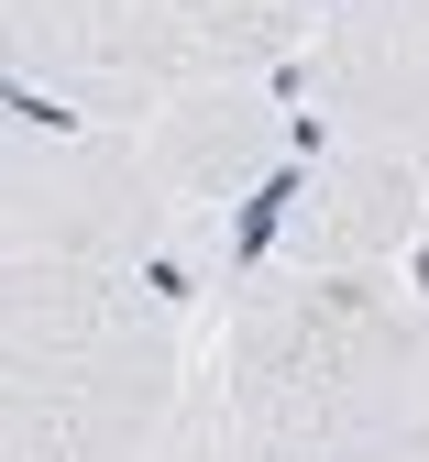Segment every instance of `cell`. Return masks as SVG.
<instances>
[{"instance_id":"3957f363","label":"cell","mask_w":429,"mask_h":462,"mask_svg":"<svg viewBox=\"0 0 429 462\" xmlns=\"http://www.w3.org/2000/svg\"><path fill=\"white\" fill-rule=\"evenodd\" d=\"M188 199L165 188L144 133L121 122H0V264H165L188 243Z\"/></svg>"},{"instance_id":"7a4b0ae2","label":"cell","mask_w":429,"mask_h":462,"mask_svg":"<svg viewBox=\"0 0 429 462\" xmlns=\"http://www.w3.org/2000/svg\"><path fill=\"white\" fill-rule=\"evenodd\" d=\"M429 408V286L396 264H254L220 330L242 462H352Z\"/></svg>"},{"instance_id":"5b68a950","label":"cell","mask_w":429,"mask_h":462,"mask_svg":"<svg viewBox=\"0 0 429 462\" xmlns=\"http://www.w3.org/2000/svg\"><path fill=\"white\" fill-rule=\"evenodd\" d=\"M297 110L331 122V143L429 154V0H341L320 12L309 55L286 67Z\"/></svg>"},{"instance_id":"6da1fadb","label":"cell","mask_w":429,"mask_h":462,"mask_svg":"<svg viewBox=\"0 0 429 462\" xmlns=\"http://www.w3.org/2000/svg\"><path fill=\"white\" fill-rule=\"evenodd\" d=\"M199 264H0V462H144L188 430Z\"/></svg>"},{"instance_id":"277c9868","label":"cell","mask_w":429,"mask_h":462,"mask_svg":"<svg viewBox=\"0 0 429 462\" xmlns=\"http://www.w3.org/2000/svg\"><path fill=\"white\" fill-rule=\"evenodd\" d=\"M429 243V165L396 143H309L286 188L242 209L231 286L254 264H407Z\"/></svg>"},{"instance_id":"8992f818","label":"cell","mask_w":429,"mask_h":462,"mask_svg":"<svg viewBox=\"0 0 429 462\" xmlns=\"http://www.w3.org/2000/svg\"><path fill=\"white\" fill-rule=\"evenodd\" d=\"M297 143H309V110L275 78H210V88H176V99L144 110V154L165 165V188L199 220H231V209L275 199Z\"/></svg>"},{"instance_id":"52a82bcc","label":"cell","mask_w":429,"mask_h":462,"mask_svg":"<svg viewBox=\"0 0 429 462\" xmlns=\"http://www.w3.org/2000/svg\"><path fill=\"white\" fill-rule=\"evenodd\" d=\"M144 462H242V440H231V419H188L165 451H144Z\"/></svg>"}]
</instances>
